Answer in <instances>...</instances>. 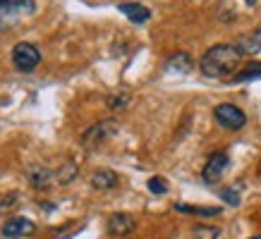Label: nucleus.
Returning <instances> with one entry per match:
<instances>
[{
    "instance_id": "20",
    "label": "nucleus",
    "mask_w": 261,
    "mask_h": 239,
    "mask_svg": "<svg viewBox=\"0 0 261 239\" xmlns=\"http://www.w3.org/2000/svg\"><path fill=\"white\" fill-rule=\"evenodd\" d=\"M221 199L230 206H240V194L235 189H221Z\"/></svg>"
},
{
    "instance_id": "4",
    "label": "nucleus",
    "mask_w": 261,
    "mask_h": 239,
    "mask_svg": "<svg viewBox=\"0 0 261 239\" xmlns=\"http://www.w3.org/2000/svg\"><path fill=\"white\" fill-rule=\"evenodd\" d=\"M39 63H41V53L34 43H27V41L15 43V48H12V65H15L17 70L32 72L39 67Z\"/></svg>"
},
{
    "instance_id": "15",
    "label": "nucleus",
    "mask_w": 261,
    "mask_h": 239,
    "mask_svg": "<svg viewBox=\"0 0 261 239\" xmlns=\"http://www.w3.org/2000/svg\"><path fill=\"white\" fill-rule=\"evenodd\" d=\"M259 77H261V63H254L240 72L235 77V81H249V79H259Z\"/></svg>"
},
{
    "instance_id": "9",
    "label": "nucleus",
    "mask_w": 261,
    "mask_h": 239,
    "mask_svg": "<svg viewBox=\"0 0 261 239\" xmlns=\"http://www.w3.org/2000/svg\"><path fill=\"white\" fill-rule=\"evenodd\" d=\"M118 10L132 24H144V22H149V17H151V10L144 8L142 3H120Z\"/></svg>"
},
{
    "instance_id": "2",
    "label": "nucleus",
    "mask_w": 261,
    "mask_h": 239,
    "mask_svg": "<svg viewBox=\"0 0 261 239\" xmlns=\"http://www.w3.org/2000/svg\"><path fill=\"white\" fill-rule=\"evenodd\" d=\"M36 12L34 0H0V32H10Z\"/></svg>"
},
{
    "instance_id": "22",
    "label": "nucleus",
    "mask_w": 261,
    "mask_h": 239,
    "mask_svg": "<svg viewBox=\"0 0 261 239\" xmlns=\"http://www.w3.org/2000/svg\"><path fill=\"white\" fill-rule=\"evenodd\" d=\"M247 5H249V8H252V5H256V3H259V0H245Z\"/></svg>"
},
{
    "instance_id": "19",
    "label": "nucleus",
    "mask_w": 261,
    "mask_h": 239,
    "mask_svg": "<svg viewBox=\"0 0 261 239\" xmlns=\"http://www.w3.org/2000/svg\"><path fill=\"white\" fill-rule=\"evenodd\" d=\"M218 234H221L218 227H206V225H201V227L194 230V239H216Z\"/></svg>"
},
{
    "instance_id": "12",
    "label": "nucleus",
    "mask_w": 261,
    "mask_h": 239,
    "mask_svg": "<svg viewBox=\"0 0 261 239\" xmlns=\"http://www.w3.org/2000/svg\"><path fill=\"white\" fill-rule=\"evenodd\" d=\"M118 184V175L113 172V170H108V167H103V170H96L94 175H91V187L94 189H113Z\"/></svg>"
},
{
    "instance_id": "23",
    "label": "nucleus",
    "mask_w": 261,
    "mask_h": 239,
    "mask_svg": "<svg viewBox=\"0 0 261 239\" xmlns=\"http://www.w3.org/2000/svg\"><path fill=\"white\" fill-rule=\"evenodd\" d=\"M252 239H261V232H259V234H256V237H252Z\"/></svg>"
},
{
    "instance_id": "17",
    "label": "nucleus",
    "mask_w": 261,
    "mask_h": 239,
    "mask_svg": "<svg viewBox=\"0 0 261 239\" xmlns=\"http://www.w3.org/2000/svg\"><path fill=\"white\" fill-rule=\"evenodd\" d=\"M146 187H149L151 194H159V196L168 191V182L163 180V177H151L149 182H146Z\"/></svg>"
},
{
    "instance_id": "18",
    "label": "nucleus",
    "mask_w": 261,
    "mask_h": 239,
    "mask_svg": "<svg viewBox=\"0 0 261 239\" xmlns=\"http://www.w3.org/2000/svg\"><path fill=\"white\" fill-rule=\"evenodd\" d=\"M74 175H77V167H74V163H67V165H63L60 170H58V180L63 184H67L70 180H74Z\"/></svg>"
},
{
    "instance_id": "6",
    "label": "nucleus",
    "mask_w": 261,
    "mask_h": 239,
    "mask_svg": "<svg viewBox=\"0 0 261 239\" xmlns=\"http://www.w3.org/2000/svg\"><path fill=\"white\" fill-rule=\"evenodd\" d=\"M228 165H230L228 153H223V151L214 153L211 158L206 160L204 170H201V177H204V182H206V184H216V182H218V180L223 177V172L228 170Z\"/></svg>"
},
{
    "instance_id": "5",
    "label": "nucleus",
    "mask_w": 261,
    "mask_h": 239,
    "mask_svg": "<svg viewBox=\"0 0 261 239\" xmlns=\"http://www.w3.org/2000/svg\"><path fill=\"white\" fill-rule=\"evenodd\" d=\"M214 117H216V122H218L221 127L232 129V132H238V129H242L247 125V115L240 110L238 105H232V103L216 105V108H214Z\"/></svg>"
},
{
    "instance_id": "8",
    "label": "nucleus",
    "mask_w": 261,
    "mask_h": 239,
    "mask_svg": "<svg viewBox=\"0 0 261 239\" xmlns=\"http://www.w3.org/2000/svg\"><path fill=\"white\" fill-rule=\"evenodd\" d=\"M135 227H137V220L129 213H113L108 218V232L113 237H127V234L135 232Z\"/></svg>"
},
{
    "instance_id": "11",
    "label": "nucleus",
    "mask_w": 261,
    "mask_h": 239,
    "mask_svg": "<svg viewBox=\"0 0 261 239\" xmlns=\"http://www.w3.org/2000/svg\"><path fill=\"white\" fill-rule=\"evenodd\" d=\"M192 67H194V63H192V57L187 53H175V55H170V60L166 65V70L170 74H190Z\"/></svg>"
},
{
    "instance_id": "13",
    "label": "nucleus",
    "mask_w": 261,
    "mask_h": 239,
    "mask_svg": "<svg viewBox=\"0 0 261 239\" xmlns=\"http://www.w3.org/2000/svg\"><path fill=\"white\" fill-rule=\"evenodd\" d=\"M173 208L177 213L201 215V218H211V215H218L223 211V208H216V206H192V203H175Z\"/></svg>"
},
{
    "instance_id": "16",
    "label": "nucleus",
    "mask_w": 261,
    "mask_h": 239,
    "mask_svg": "<svg viewBox=\"0 0 261 239\" xmlns=\"http://www.w3.org/2000/svg\"><path fill=\"white\" fill-rule=\"evenodd\" d=\"M127 103H129V96H127V94H113V96H108V108H111V110H122Z\"/></svg>"
},
{
    "instance_id": "7",
    "label": "nucleus",
    "mask_w": 261,
    "mask_h": 239,
    "mask_svg": "<svg viewBox=\"0 0 261 239\" xmlns=\"http://www.w3.org/2000/svg\"><path fill=\"white\" fill-rule=\"evenodd\" d=\"M0 232H3V237L5 239H22V237L34 234V232H36V225H34L29 218L17 215V218H10L8 223H3Z\"/></svg>"
},
{
    "instance_id": "10",
    "label": "nucleus",
    "mask_w": 261,
    "mask_h": 239,
    "mask_svg": "<svg viewBox=\"0 0 261 239\" xmlns=\"http://www.w3.org/2000/svg\"><path fill=\"white\" fill-rule=\"evenodd\" d=\"M235 46H238V50L242 53V55H256V53L261 50V26L254 34H247V36H242V39H240Z\"/></svg>"
},
{
    "instance_id": "21",
    "label": "nucleus",
    "mask_w": 261,
    "mask_h": 239,
    "mask_svg": "<svg viewBox=\"0 0 261 239\" xmlns=\"http://www.w3.org/2000/svg\"><path fill=\"white\" fill-rule=\"evenodd\" d=\"M17 201H19V196H17V194H8L5 199H0V211H10Z\"/></svg>"
},
{
    "instance_id": "3",
    "label": "nucleus",
    "mask_w": 261,
    "mask_h": 239,
    "mask_svg": "<svg viewBox=\"0 0 261 239\" xmlns=\"http://www.w3.org/2000/svg\"><path fill=\"white\" fill-rule=\"evenodd\" d=\"M115 134H118V122H115V120H101V122L91 125V127L82 134V146L89 148V151H96V148H101L103 143Z\"/></svg>"
},
{
    "instance_id": "1",
    "label": "nucleus",
    "mask_w": 261,
    "mask_h": 239,
    "mask_svg": "<svg viewBox=\"0 0 261 239\" xmlns=\"http://www.w3.org/2000/svg\"><path fill=\"white\" fill-rule=\"evenodd\" d=\"M240 60H242V53L238 50V46L232 43H218V46H211L201 55V72L211 79H221V77H228L238 70Z\"/></svg>"
},
{
    "instance_id": "14",
    "label": "nucleus",
    "mask_w": 261,
    "mask_h": 239,
    "mask_svg": "<svg viewBox=\"0 0 261 239\" xmlns=\"http://www.w3.org/2000/svg\"><path fill=\"white\" fill-rule=\"evenodd\" d=\"M50 180H53V172L48 167H32L29 170V182L36 189H46L48 184H50Z\"/></svg>"
}]
</instances>
